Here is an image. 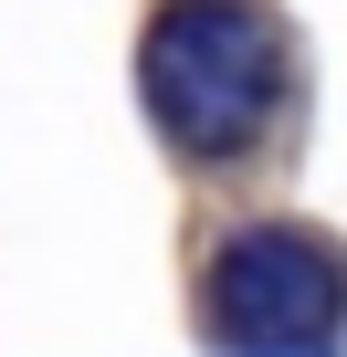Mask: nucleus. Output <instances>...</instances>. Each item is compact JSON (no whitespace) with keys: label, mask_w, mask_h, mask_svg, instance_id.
Masks as SVG:
<instances>
[{"label":"nucleus","mask_w":347,"mask_h":357,"mask_svg":"<svg viewBox=\"0 0 347 357\" xmlns=\"http://www.w3.org/2000/svg\"><path fill=\"white\" fill-rule=\"evenodd\" d=\"M284 95V43L253 0H168L147 32V105L190 158H232Z\"/></svg>","instance_id":"f257e3e1"},{"label":"nucleus","mask_w":347,"mask_h":357,"mask_svg":"<svg viewBox=\"0 0 347 357\" xmlns=\"http://www.w3.org/2000/svg\"><path fill=\"white\" fill-rule=\"evenodd\" d=\"M211 336L232 357H337L347 347V263L316 231H242L211 263Z\"/></svg>","instance_id":"f03ea898"}]
</instances>
